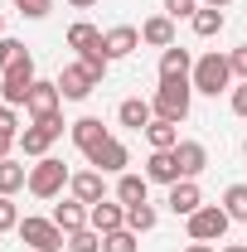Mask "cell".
<instances>
[{
  "label": "cell",
  "instance_id": "obj_16",
  "mask_svg": "<svg viewBox=\"0 0 247 252\" xmlns=\"http://www.w3.org/2000/svg\"><path fill=\"white\" fill-rule=\"evenodd\" d=\"M141 44H151V49H170V44H175V20H170V15H151V20L141 25Z\"/></svg>",
  "mask_w": 247,
  "mask_h": 252
},
{
  "label": "cell",
  "instance_id": "obj_5",
  "mask_svg": "<svg viewBox=\"0 0 247 252\" xmlns=\"http://www.w3.org/2000/svg\"><path fill=\"white\" fill-rule=\"evenodd\" d=\"M228 209H218V204H204V209H194L189 214V238L194 243H218L223 233H228Z\"/></svg>",
  "mask_w": 247,
  "mask_h": 252
},
{
  "label": "cell",
  "instance_id": "obj_12",
  "mask_svg": "<svg viewBox=\"0 0 247 252\" xmlns=\"http://www.w3.org/2000/svg\"><path fill=\"white\" fill-rule=\"evenodd\" d=\"M88 228H97V233H117V228H126V204H112V199L93 204V214H88Z\"/></svg>",
  "mask_w": 247,
  "mask_h": 252
},
{
  "label": "cell",
  "instance_id": "obj_26",
  "mask_svg": "<svg viewBox=\"0 0 247 252\" xmlns=\"http://www.w3.org/2000/svg\"><path fill=\"white\" fill-rule=\"evenodd\" d=\"M78 63H83V68H88V73H93L97 83H102V78H107V68H112V54H107V44H102V39H97L93 49H83V59H78Z\"/></svg>",
  "mask_w": 247,
  "mask_h": 252
},
{
  "label": "cell",
  "instance_id": "obj_43",
  "mask_svg": "<svg viewBox=\"0 0 247 252\" xmlns=\"http://www.w3.org/2000/svg\"><path fill=\"white\" fill-rule=\"evenodd\" d=\"M223 252H247V243H228V248H223Z\"/></svg>",
  "mask_w": 247,
  "mask_h": 252
},
{
  "label": "cell",
  "instance_id": "obj_24",
  "mask_svg": "<svg viewBox=\"0 0 247 252\" xmlns=\"http://www.w3.org/2000/svg\"><path fill=\"white\" fill-rule=\"evenodd\" d=\"M30 185V170H25V165H20V160H0V194H15V189H25Z\"/></svg>",
  "mask_w": 247,
  "mask_h": 252
},
{
  "label": "cell",
  "instance_id": "obj_22",
  "mask_svg": "<svg viewBox=\"0 0 247 252\" xmlns=\"http://www.w3.org/2000/svg\"><path fill=\"white\" fill-rule=\"evenodd\" d=\"M146 141H151V151H175V146H180V122L155 117V122L146 126Z\"/></svg>",
  "mask_w": 247,
  "mask_h": 252
},
{
  "label": "cell",
  "instance_id": "obj_44",
  "mask_svg": "<svg viewBox=\"0 0 247 252\" xmlns=\"http://www.w3.org/2000/svg\"><path fill=\"white\" fill-rule=\"evenodd\" d=\"M0 39H5V20H0Z\"/></svg>",
  "mask_w": 247,
  "mask_h": 252
},
{
  "label": "cell",
  "instance_id": "obj_17",
  "mask_svg": "<svg viewBox=\"0 0 247 252\" xmlns=\"http://www.w3.org/2000/svg\"><path fill=\"white\" fill-rule=\"evenodd\" d=\"M102 44H107V54H112V59H126V54H136V49H141V30L117 25V30L102 34Z\"/></svg>",
  "mask_w": 247,
  "mask_h": 252
},
{
  "label": "cell",
  "instance_id": "obj_13",
  "mask_svg": "<svg viewBox=\"0 0 247 252\" xmlns=\"http://www.w3.org/2000/svg\"><path fill=\"white\" fill-rule=\"evenodd\" d=\"M146 180H155V185H180L185 175H180V165H175V151H151V160H146Z\"/></svg>",
  "mask_w": 247,
  "mask_h": 252
},
{
  "label": "cell",
  "instance_id": "obj_32",
  "mask_svg": "<svg viewBox=\"0 0 247 252\" xmlns=\"http://www.w3.org/2000/svg\"><path fill=\"white\" fill-rule=\"evenodd\" d=\"M97 39H102V34H97L93 25H73V30H68V44H73L78 54H83V49H93Z\"/></svg>",
  "mask_w": 247,
  "mask_h": 252
},
{
  "label": "cell",
  "instance_id": "obj_36",
  "mask_svg": "<svg viewBox=\"0 0 247 252\" xmlns=\"http://www.w3.org/2000/svg\"><path fill=\"white\" fill-rule=\"evenodd\" d=\"M228 63H233V78H243V83H247V49H233Z\"/></svg>",
  "mask_w": 247,
  "mask_h": 252
},
{
  "label": "cell",
  "instance_id": "obj_31",
  "mask_svg": "<svg viewBox=\"0 0 247 252\" xmlns=\"http://www.w3.org/2000/svg\"><path fill=\"white\" fill-rule=\"evenodd\" d=\"M30 59V49L20 44V39H0V68H15V63Z\"/></svg>",
  "mask_w": 247,
  "mask_h": 252
},
{
  "label": "cell",
  "instance_id": "obj_9",
  "mask_svg": "<svg viewBox=\"0 0 247 252\" xmlns=\"http://www.w3.org/2000/svg\"><path fill=\"white\" fill-rule=\"evenodd\" d=\"M59 102H63L59 83H34V88H30V102H25V112H30L34 122H44V117H59Z\"/></svg>",
  "mask_w": 247,
  "mask_h": 252
},
{
  "label": "cell",
  "instance_id": "obj_38",
  "mask_svg": "<svg viewBox=\"0 0 247 252\" xmlns=\"http://www.w3.org/2000/svg\"><path fill=\"white\" fill-rule=\"evenodd\" d=\"M233 112L247 117V83H243V88H233Z\"/></svg>",
  "mask_w": 247,
  "mask_h": 252
},
{
  "label": "cell",
  "instance_id": "obj_4",
  "mask_svg": "<svg viewBox=\"0 0 247 252\" xmlns=\"http://www.w3.org/2000/svg\"><path fill=\"white\" fill-rule=\"evenodd\" d=\"M15 233H20L34 252H59L63 243H68V233H63L54 219H20V228H15Z\"/></svg>",
  "mask_w": 247,
  "mask_h": 252
},
{
  "label": "cell",
  "instance_id": "obj_11",
  "mask_svg": "<svg viewBox=\"0 0 247 252\" xmlns=\"http://www.w3.org/2000/svg\"><path fill=\"white\" fill-rule=\"evenodd\" d=\"M93 88H97V78L88 73V68H83V63H68V68L59 73V93L68 97V102H83V97L93 93Z\"/></svg>",
  "mask_w": 247,
  "mask_h": 252
},
{
  "label": "cell",
  "instance_id": "obj_21",
  "mask_svg": "<svg viewBox=\"0 0 247 252\" xmlns=\"http://www.w3.org/2000/svg\"><path fill=\"white\" fill-rule=\"evenodd\" d=\"M189 73H194V59H189V49H180V44L160 49V78H189Z\"/></svg>",
  "mask_w": 247,
  "mask_h": 252
},
{
  "label": "cell",
  "instance_id": "obj_28",
  "mask_svg": "<svg viewBox=\"0 0 247 252\" xmlns=\"http://www.w3.org/2000/svg\"><path fill=\"white\" fill-rule=\"evenodd\" d=\"M68 252H102V233H97V228H78V233H68Z\"/></svg>",
  "mask_w": 247,
  "mask_h": 252
},
{
  "label": "cell",
  "instance_id": "obj_30",
  "mask_svg": "<svg viewBox=\"0 0 247 252\" xmlns=\"http://www.w3.org/2000/svg\"><path fill=\"white\" fill-rule=\"evenodd\" d=\"M102 252H136V233H131V228L102 233Z\"/></svg>",
  "mask_w": 247,
  "mask_h": 252
},
{
  "label": "cell",
  "instance_id": "obj_15",
  "mask_svg": "<svg viewBox=\"0 0 247 252\" xmlns=\"http://www.w3.org/2000/svg\"><path fill=\"white\" fill-rule=\"evenodd\" d=\"M175 165H180V175H185V180H194V175H204L209 151H204L199 141H180V146H175Z\"/></svg>",
  "mask_w": 247,
  "mask_h": 252
},
{
  "label": "cell",
  "instance_id": "obj_23",
  "mask_svg": "<svg viewBox=\"0 0 247 252\" xmlns=\"http://www.w3.org/2000/svg\"><path fill=\"white\" fill-rule=\"evenodd\" d=\"M146 189H151L146 175H122V180H117V204H126V209H131V204H146Z\"/></svg>",
  "mask_w": 247,
  "mask_h": 252
},
{
  "label": "cell",
  "instance_id": "obj_45",
  "mask_svg": "<svg viewBox=\"0 0 247 252\" xmlns=\"http://www.w3.org/2000/svg\"><path fill=\"white\" fill-rule=\"evenodd\" d=\"M243 151H247V141H243Z\"/></svg>",
  "mask_w": 247,
  "mask_h": 252
},
{
  "label": "cell",
  "instance_id": "obj_19",
  "mask_svg": "<svg viewBox=\"0 0 247 252\" xmlns=\"http://www.w3.org/2000/svg\"><path fill=\"white\" fill-rule=\"evenodd\" d=\"M165 204H170V209H175V214H194V209H204V194H199V185H194V180H180V185H170V199H165Z\"/></svg>",
  "mask_w": 247,
  "mask_h": 252
},
{
  "label": "cell",
  "instance_id": "obj_29",
  "mask_svg": "<svg viewBox=\"0 0 247 252\" xmlns=\"http://www.w3.org/2000/svg\"><path fill=\"white\" fill-rule=\"evenodd\" d=\"M223 209H228V219H243V223H247V185H228Z\"/></svg>",
  "mask_w": 247,
  "mask_h": 252
},
{
  "label": "cell",
  "instance_id": "obj_41",
  "mask_svg": "<svg viewBox=\"0 0 247 252\" xmlns=\"http://www.w3.org/2000/svg\"><path fill=\"white\" fill-rule=\"evenodd\" d=\"M68 5H73V10H88V5H97V0H68Z\"/></svg>",
  "mask_w": 247,
  "mask_h": 252
},
{
  "label": "cell",
  "instance_id": "obj_10",
  "mask_svg": "<svg viewBox=\"0 0 247 252\" xmlns=\"http://www.w3.org/2000/svg\"><path fill=\"white\" fill-rule=\"evenodd\" d=\"M68 189H73V199L88 204V209L107 199V180H102V170H78V175L68 180Z\"/></svg>",
  "mask_w": 247,
  "mask_h": 252
},
{
  "label": "cell",
  "instance_id": "obj_6",
  "mask_svg": "<svg viewBox=\"0 0 247 252\" xmlns=\"http://www.w3.org/2000/svg\"><path fill=\"white\" fill-rule=\"evenodd\" d=\"M34 83H39V78H34V59L15 63V68H5V78H0V97H5V107H25Z\"/></svg>",
  "mask_w": 247,
  "mask_h": 252
},
{
  "label": "cell",
  "instance_id": "obj_39",
  "mask_svg": "<svg viewBox=\"0 0 247 252\" xmlns=\"http://www.w3.org/2000/svg\"><path fill=\"white\" fill-rule=\"evenodd\" d=\"M15 136H20V131H0V160L10 156V146H15Z\"/></svg>",
  "mask_w": 247,
  "mask_h": 252
},
{
  "label": "cell",
  "instance_id": "obj_25",
  "mask_svg": "<svg viewBox=\"0 0 247 252\" xmlns=\"http://www.w3.org/2000/svg\"><path fill=\"white\" fill-rule=\"evenodd\" d=\"M189 25H194V34H199V39H214V34L223 30V10H214V5H199Z\"/></svg>",
  "mask_w": 247,
  "mask_h": 252
},
{
  "label": "cell",
  "instance_id": "obj_34",
  "mask_svg": "<svg viewBox=\"0 0 247 252\" xmlns=\"http://www.w3.org/2000/svg\"><path fill=\"white\" fill-rule=\"evenodd\" d=\"M15 10H20V15H30V20H44V15L54 10V0H15Z\"/></svg>",
  "mask_w": 247,
  "mask_h": 252
},
{
  "label": "cell",
  "instance_id": "obj_3",
  "mask_svg": "<svg viewBox=\"0 0 247 252\" xmlns=\"http://www.w3.org/2000/svg\"><path fill=\"white\" fill-rule=\"evenodd\" d=\"M68 180H73V175H68V165H63V160L39 156V165L30 170V194H34V199H59Z\"/></svg>",
  "mask_w": 247,
  "mask_h": 252
},
{
  "label": "cell",
  "instance_id": "obj_35",
  "mask_svg": "<svg viewBox=\"0 0 247 252\" xmlns=\"http://www.w3.org/2000/svg\"><path fill=\"white\" fill-rule=\"evenodd\" d=\"M194 10H199V0H165V15H170V20H194Z\"/></svg>",
  "mask_w": 247,
  "mask_h": 252
},
{
  "label": "cell",
  "instance_id": "obj_2",
  "mask_svg": "<svg viewBox=\"0 0 247 252\" xmlns=\"http://www.w3.org/2000/svg\"><path fill=\"white\" fill-rule=\"evenodd\" d=\"M194 93H204V97H218L228 83H233V63H228V54H204V59L194 63Z\"/></svg>",
  "mask_w": 247,
  "mask_h": 252
},
{
  "label": "cell",
  "instance_id": "obj_42",
  "mask_svg": "<svg viewBox=\"0 0 247 252\" xmlns=\"http://www.w3.org/2000/svg\"><path fill=\"white\" fill-rule=\"evenodd\" d=\"M204 5H214V10H228V5H233V0H204Z\"/></svg>",
  "mask_w": 247,
  "mask_h": 252
},
{
  "label": "cell",
  "instance_id": "obj_1",
  "mask_svg": "<svg viewBox=\"0 0 247 252\" xmlns=\"http://www.w3.org/2000/svg\"><path fill=\"white\" fill-rule=\"evenodd\" d=\"M189 102H194V83L189 78H160L151 107H155V117H165V122H185Z\"/></svg>",
  "mask_w": 247,
  "mask_h": 252
},
{
  "label": "cell",
  "instance_id": "obj_8",
  "mask_svg": "<svg viewBox=\"0 0 247 252\" xmlns=\"http://www.w3.org/2000/svg\"><path fill=\"white\" fill-rule=\"evenodd\" d=\"M126 160H131V151H126L117 136H107L97 151H88V165L102 170V175H126Z\"/></svg>",
  "mask_w": 247,
  "mask_h": 252
},
{
  "label": "cell",
  "instance_id": "obj_7",
  "mask_svg": "<svg viewBox=\"0 0 247 252\" xmlns=\"http://www.w3.org/2000/svg\"><path fill=\"white\" fill-rule=\"evenodd\" d=\"M63 136V117H44V122H34L20 131V146H25V156H49V146Z\"/></svg>",
  "mask_w": 247,
  "mask_h": 252
},
{
  "label": "cell",
  "instance_id": "obj_18",
  "mask_svg": "<svg viewBox=\"0 0 247 252\" xmlns=\"http://www.w3.org/2000/svg\"><path fill=\"white\" fill-rule=\"evenodd\" d=\"M117 122L131 126V131H146V126L155 122V107H151V102H141V97H126L122 107H117Z\"/></svg>",
  "mask_w": 247,
  "mask_h": 252
},
{
  "label": "cell",
  "instance_id": "obj_20",
  "mask_svg": "<svg viewBox=\"0 0 247 252\" xmlns=\"http://www.w3.org/2000/svg\"><path fill=\"white\" fill-rule=\"evenodd\" d=\"M88 204H78V199H63V204H54V223H59L63 233H78V228H88Z\"/></svg>",
  "mask_w": 247,
  "mask_h": 252
},
{
  "label": "cell",
  "instance_id": "obj_27",
  "mask_svg": "<svg viewBox=\"0 0 247 252\" xmlns=\"http://www.w3.org/2000/svg\"><path fill=\"white\" fill-rule=\"evenodd\" d=\"M126 228H131V233H151L155 228V209L151 204H131V209H126Z\"/></svg>",
  "mask_w": 247,
  "mask_h": 252
},
{
  "label": "cell",
  "instance_id": "obj_14",
  "mask_svg": "<svg viewBox=\"0 0 247 252\" xmlns=\"http://www.w3.org/2000/svg\"><path fill=\"white\" fill-rule=\"evenodd\" d=\"M68 131H73V146H78L83 156H88V151H97V146L107 141V126L97 122V117H78V122L68 126Z\"/></svg>",
  "mask_w": 247,
  "mask_h": 252
},
{
  "label": "cell",
  "instance_id": "obj_37",
  "mask_svg": "<svg viewBox=\"0 0 247 252\" xmlns=\"http://www.w3.org/2000/svg\"><path fill=\"white\" fill-rule=\"evenodd\" d=\"M0 131H20V117H15V107H0Z\"/></svg>",
  "mask_w": 247,
  "mask_h": 252
},
{
  "label": "cell",
  "instance_id": "obj_40",
  "mask_svg": "<svg viewBox=\"0 0 247 252\" xmlns=\"http://www.w3.org/2000/svg\"><path fill=\"white\" fill-rule=\"evenodd\" d=\"M185 252H218V248H214V243H189Z\"/></svg>",
  "mask_w": 247,
  "mask_h": 252
},
{
  "label": "cell",
  "instance_id": "obj_33",
  "mask_svg": "<svg viewBox=\"0 0 247 252\" xmlns=\"http://www.w3.org/2000/svg\"><path fill=\"white\" fill-rule=\"evenodd\" d=\"M15 228H20V209L10 194H0V233H15Z\"/></svg>",
  "mask_w": 247,
  "mask_h": 252
}]
</instances>
